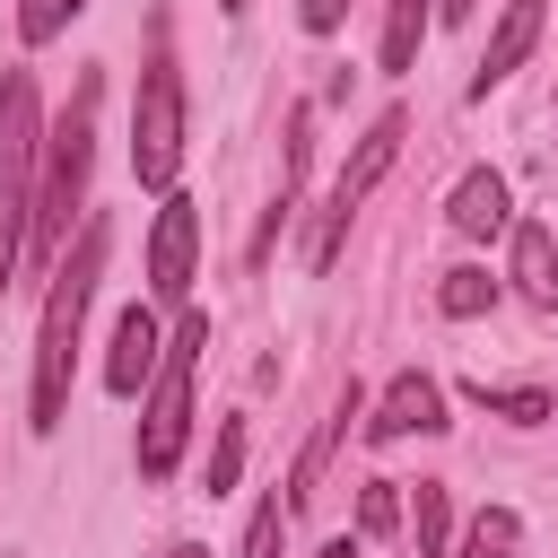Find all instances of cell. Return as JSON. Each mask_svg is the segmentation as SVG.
I'll list each match as a JSON object with an SVG mask.
<instances>
[{"label": "cell", "instance_id": "6da1fadb", "mask_svg": "<svg viewBox=\"0 0 558 558\" xmlns=\"http://www.w3.org/2000/svg\"><path fill=\"white\" fill-rule=\"evenodd\" d=\"M105 244H113V227L78 218V244L52 262V296H44V323H35V392H26L35 436H52L70 418V366H78V331H87V305H96V279H105Z\"/></svg>", "mask_w": 558, "mask_h": 558}, {"label": "cell", "instance_id": "7a4b0ae2", "mask_svg": "<svg viewBox=\"0 0 558 558\" xmlns=\"http://www.w3.org/2000/svg\"><path fill=\"white\" fill-rule=\"evenodd\" d=\"M87 166H96V70L70 87L61 122L44 131V157H35V209H26V244L52 253L70 235V218L87 209Z\"/></svg>", "mask_w": 558, "mask_h": 558}, {"label": "cell", "instance_id": "3957f363", "mask_svg": "<svg viewBox=\"0 0 558 558\" xmlns=\"http://www.w3.org/2000/svg\"><path fill=\"white\" fill-rule=\"evenodd\" d=\"M201 349H209V314H183V323L166 331V349H157L148 410H140V445H131L140 480H174V462H183V436H192V366H201Z\"/></svg>", "mask_w": 558, "mask_h": 558}, {"label": "cell", "instance_id": "277c9868", "mask_svg": "<svg viewBox=\"0 0 558 558\" xmlns=\"http://www.w3.org/2000/svg\"><path fill=\"white\" fill-rule=\"evenodd\" d=\"M174 166H183V70H174V26L157 9L148 61H140V105H131V174L148 192H174Z\"/></svg>", "mask_w": 558, "mask_h": 558}, {"label": "cell", "instance_id": "5b68a950", "mask_svg": "<svg viewBox=\"0 0 558 558\" xmlns=\"http://www.w3.org/2000/svg\"><path fill=\"white\" fill-rule=\"evenodd\" d=\"M35 157H44V105L35 78L9 70L0 78V296L26 262V209H35Z\"/></svg>", "mask_w": 558, "mask_h": 558}, {"label": "cell", "instance_id": "8992f818", "mask_svg": "<svg viewBox=\"0 0 558 558\" xmlns=\"http://www.w3.org/2000/svg\"><path fill=\"white\" fill-rule=\"evenodd\" d=\"M401 140H410V122H401V113H375V122H366V140L349 148V166L331 174V192H323V209H314V235H305V270H331V262H340V244H349V218H357V201H366V192L392 174Z\"/></svg>", "mask_w": 558, "mask_h": 558}, {"label": "cell", "instance_id": "52a82bcc", "mask_svg": "<svg viewBox=\"0 0 558 558\" xmlns=\"http://www.w3.org/2000/svg\"><path fill=\"white\" fill-rule=\"evenodd\" d=\"M192 253H201V209L183 192H157V227H148V296L157 305L192 296Z\"/></svg>", "mask_w": 558, "mask_h": 558}, {"label": "cell", "instance_id": "ba28073f", "mask_svg": "<svg viewBox=\"0 0 558 558\" xmlns=\"http://www.w3.org/2000/svg\"><path fill=\"white\" fill-rule=\"evenodd\" d=\"M445 427H453V418H445V384H436L427 366H401V375L384 384L375 418H366L375 445H392V436H445Z\"/></svg>", "mask_w": 558, "mask_h": 558}, {"label": "cell", "instance_id": "9c48e42d", "mask_svg": "<svg viewBox=\"0 0 558 558\" xmlns=\"http://www.w3.org/2000/svg\"><path fill=\"white\" fill-rule=\"evenodd\" d=\"M357 410H366V392H357V384H340V392H331V410H323V427L305 436V453H296V471H288V497H279V506H288V523L314 506V488H323V462L340 453V436H349V418H357Z\"/></svg>", "mask_w": 558, "mask_h": 558}, {"label": "cell", "instance_id": "30bf717a", "mask_svg": "<svg viewBox=\"0 0 558 558\" xmlns=\"http://www.w3.org/2000/svg\"><path fill=\"white\" fill-rule=\"evenodd\" d=\"M506 279H514L523 305L558 314V235H549L541 218H514V227H506Z\"/></svg>", "mask_w": 558, "mask_h": 558}, {"label": "cell", "instance_id": "8fae6325", "mask_svg": "<svg viewBox=\"0 0 558 558\" xmlns=\"http://www.w3.org/2000/svg\"><path fill=\"white\" fill-rule=\"evenodd\" d=\"M541 17H549V0H506V17L488 26V52H480V70H471V96H488V87H506V78L523 70V52L541 44Z\"/></svg>", "mask_w": 558, "mask_h": 558}, {"label": "cell", "instance_id": "7c38bea8", "mask_svg": "<svg viewBox=\"0 0 558 558\" xmlns=\"http://www.w3.org/2000/svg\"><path fill=\"white\" fill-rule=\"evenodd\" d=\"M445 218H453V235H471V244H488V235H506V227H514V201H506V174H497V166H471V174L453 183V201H445Z\"/></svg>", "mask_w": 558, "mask_h": 558}, {"label": "cell", "instance_id": "4fadbf2b", "mask_svg": "<svg viewBox=\"0 0 558 558\" xmlns=\"http://www.w3.org/2000/svg\"><path fill=\"white\" fill-rule=\"evenodd\" d=\"M157 349H166L157 314H148V305H131V314L113 323V357H105V384H113V392L131 401V392H140V384L157 375Z\"/></svg>", "mask_w": 558, "mask_h": 558}, {"label": "cell", "instance_id": "5bb4252c", "mask_svg": "<svg viewBox=\"0 0 558 558\" xmlns=\"http://www.w3.org/2000/svg\"><path fill=\"white\" fill-rule=\"evenodd\" d=\"M471 401H480L488 418H514V427H541V418H558V401H549L541 384H488V375H480V384H471Z\"/></svg>", "mask_w": 558, "mask_h": 558}, {"label": "cell", "instance_id": "9a60e30c", "mask_svg": "<svg viewBox=\"0 0 558 558\" xmlns=\"http://www.w3.org/2000/svg\"><path fill=\"white\" fill-rule=\"evenodd\" d=\"M427 17H436V0H384V70H410L418 61Z\"/></svg>", "mask_w": 558, "mask_h": 558}, {"label": "cell", "instance_id": "2e32d148", "mask_svg": "<svg viewBox=\"0 0 558 558\" xmlns=\"http://www.w3.org/2000/svg\"><path fill=\"white\" fill-rule=\"evenodd\" d=\"M488 305H497V279H488V270L462 262V270L436 279V314H445V323H471V314H488Z\"/></svg>", "mask_w": 558, "mask_h": 558}, {"label": "cell", "instance_id": "e0dca14e", "mask_svg": "<svg viewBox=\"0 0 558 558\" xmlns=\"http://www.w3.org/2000/svg\"><path fill=\"white\" fill-rule=\"evenodd\" d=\"M410 532H418V558H445V541H453V506H445V480H418V497H410Z\"/></svg>", "mask_w": 558, "mask_h": 558}, {"label": "cell", "instance_id": "ac0fdd59", "mask_svg": "<svg viewBox=\"0 0 558 558\" xmlns=\"http://www.w3.org/2000/svg\"><path fill=\"white\" fill-rule=\"evenodd\" d=\"M514 541H523V514L514 506H480L471 532H462V558H514Z\"/></svg>", "mask_w": 558, "mask_h": 558}, {"label": "cell", "instance_id": "d6986e66", "mask_svg": "<svg viewBox=\"0 0 558 558\" xmlns=\"http://www.w3.org/2000/svg\"><path fill=\"white\" fill-rule=\"evenodd\" d=\"M401 523V480H366L357 488V541H384Z\"/></svg>", "mask_w": 558, "mask_h": 558}, {"label": "cell", "instance_id": "ffe728a7", "mask_svg": "<svg viewBox=\"0 0 558 558\" xmlns=\"http://www.w3.org/2000/svg\"><path fill=\"white\" fill-rule=\"evenodd\" d=\"M244 471V418H218V445H209V497H227Z\"/></svg>", "mask_w": 558, "mask_h": 558}, {"label": "cell", "instance_id": "44dd1931", "mask_svg": "<svg viewBox=\"0 0 558 558\" xmlns=\"http://www.w3.org/2000/svg\"><path fill=\"white\" fill-rule=\"evenodd\" d=\"M279 541H288V506H279V488L253 506V523H244V558H279Z\"/></svg>", "mask_w": 558, "mask_h": 558}, {"label": "cell", "instance_id": "7402d4cb", "mask_svg": "<svg viewBox=\"0 0 558 558\" xmlns=\"http://www.w3.org/2000/svg\"><path fill=\"white\" fill-rule=\"evenodd\" d=\"M78 9H87V0H17V35H26V44H52Z\"/></svg>", "mask_w": 558, "mask_h": 558}, {"label": "cell", "instance_id": "603a6c76", "mask_svg": "<svg viewBox=\"0 0 558 558\" xmlns=\"http://www.w3.org/2000/svg\"><path fill=\"white\" fill-rule=\"evenodd\" d=\"M296 17H305V35H331L349 17V0H296Z\"/></svg>", "mask_w": 558, "mask_h": 558}, {"label": "cell", "instance_id": "cb8c5ba5", "mask_svg": "<svg viewBox=\"0 0 558 558\" xmlns=\"http://www.w3.org/2000/svg\"><path fill=\"white\" fill-rule=\"evenodd\" d=\"M436 17H445V26H471V17H480V0H436Z\"/></svg>", "mask_w": 558, "mask_h": 558}, {"label": "cell", "instance_id": "d4e9b609", "mask_svg": "<svg viewBox=\"0 0 558 558\" xmlns=\"http://www.w3.org/2000/svg\"><path fill=\"white\" fill-rule=\"evenodd\" d=\"M314 558H357V541H349V532H340V541H323V549H314Z\"/></svg>", "mask_w": 558, "mask_h": 558}, {"label": "cell", "instance_id": "484cf974", "mask_svg": "<svg viewBox=\"0 0 558 558\" xmlns=\"http://www.w3.org/2000/svg\"><path fill=\"white\" fill-rule=\"evenodd\" d=\"M166 558H209V549H201V541H174V549H166Z\"/></svg>", "mask_w": 558, "mask_h": 558}, {"label": "cell", "instance_id": "4316f807", "mask_svg": "<svg viewBox=\"0 0 558 558\" xmlns=\"http://www.w3.org/2000/svg\"><path fill=\"white\" fill-rule=\"evenodd\" d=\"M218 9H227V17H235V9H244V0H218Z\"/></svg>", "mask_w": 558, "mask_h": 558}]
</instances>
